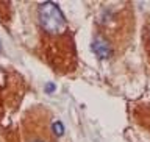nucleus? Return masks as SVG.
I'll list each match as a JSON object with an SVG mask.
<instances>
[{
  "instance_id": "5",
  "label": "nucleus",
  "mask_w": 150,
  "mask_h": 142,
  "mask_svg": "<svg viewBox=\"0 0 150 142\" xmlns=\"http://www.w3.org/2000/svg\"><path fill=\"white\" fill-rule=\"evenodd\" d=\"M55 89H56V86H55L53 83H47L45 84V92H53Z\"/></svg>"
},
{
  "instance_id": "3",
  "label": "nucleus",
  "mask_w": 150,
  "mask_h": 142,
  "mask_svg": "<svg viewBox=\"0 0 150 142\" xmlns=\"http://www.w3.org/2000/svg\"><path fill=\"white\" fill-rule=\"evenodd\" d=\"M91 47H92V52L100 59H106V58H110V56H112V45L105 36H97L96 39L92 41Z\"/></svg>"
},
{
  "instance_id": "1",
  "label": "nucleus",
  "mask_w": 150,
  "mask_h": 142,
  "mask_svg": "<svg viewBox=\"0 0 150 142\" xmlns=\"http://www.w3.org/2000/svg\"><path fill=\"white\" fill-rule=\"evenodd\" d=\"M42 44H44L47 61L53 66L55 70L61 73L66 70H72L75 66V49L72 36L69 33L56 36L42 35Z\"/></svg>"
},
{
  "instance_id": "4",
  "label": "nucleus",
  "mask_w": 150,
  "mask_h": 142,
  "mask_svg": "<svg viewBox=\"0 0 150 142\" xmlns=\"http://www.w3.org/2000/svg\"><path fill=\"white\" fill-rule=\"evenodd\" d=\"M52 131H53V136L58 138V136H61L64 133V125L61 124V122H55V124L52 125Z\"/></svg>"
},
{
  "instance_id": "6",
  "label": "nucleus",
  "mask_w": 150,
  "mask_h": 142,
  "mask_svg": "<svg viewBox=\"0 0 150 142\" xmlns=\"http://www.w3.org/2000/svg\"><path fill=\"white\" fill-rule=\"evenodd\" d=\"M0 52H2V44H0Z\"/></svg>"
},
{
  "instance_id": "2",
  "label": "nucleus",
  "mask_w": 150,
  "mask_h": 142,
  "mask_svg": "<svg viewBox=\"0 0 150 142\" xmlns=\"http://www.w3.org/2000/svg\"><path fill=\"white\" fill-rule=\"evenodd\" d=\"M38 23L42 30V35L56 36L67 33L66 19L59 6L53 2H45L38 6Z\"/></svg>"
},
{
  "instance_id": "7",
  "label": "nucleus",
  "mask_w": 150,
  "mask_h": 142,
  "mask_svg": "<svg viewBox=\"0 0 150 142\" xmlns=\"http://www.w3.org/2000/svg\"><path fill=\"white\" fill-rule=\"evenodd\" d=\"M35 142H36V141H35Z\"/></svg>"
}]
</instances>
